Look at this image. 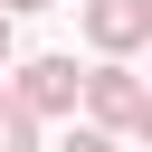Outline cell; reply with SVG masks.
Masks as SVG:
<instances>
[{"label": "cell", "instance_id": "3", "mask_svg": "<svg viewBox=\"0 0 152 152\" xmlns=\"http://www.w3.org/2000/svg\"><path fill=\"white\" fill-rule=\"evenodd\" d=\"M86 38L104 48V66H124L152 38V0H86Z\"/></svg>", "mask_w": 152, "mask_h": 152}, {"label": "cell", "instance_id": "5", "mask_svg": "<svg viewBox=\"0 0 152 152\" xmlns=\"http://www.w3.org/2000/svg\"><path fill=\"white\" fill-rule=\"evenodd\" d=\"M66 152H124V142H104V133H66Z\"/></svg>", "mask_w": 152, "mask_h": 152}, {"label": "cell", "instance_id": "7", "mask_svg": "<svg viewBox=\"0 0 152 152\" xmlns=\"http://www.w3.org/2000/svg\"><path fill=\"white\" fill-rule=\"evenodd\" d=\"M0 66H10V19H0Z\"/></svg>", "mask_w": 152, "mask_h": 152}, {"label": "cell", "instance_id": "2", "mask_svg": "<svg viewBox=\"0 0 152 152\" xmlns=\"http://www.w3.org/2000/svg\"><path fill=\"white\" fill-rule=\"evenodd\" d=\"M10 104L38 124V114H76V57H19L10 66Z\"/></svg>", "mask_w": 152, "mask_h": 152}, {"label": "cell", "instance_id": "4", "mask_svg": "<svg viewBox=\"0 0 152 152\" xmlns=\"http://www.w3.org/2000/svg\"><path fill=\"white\" fill-rule=\"evenodd\" d=\"M0 152H38V124H28L10 95H0Z\"/></svg>", "mask_w": 152, "mask_h": 152}, {"label": "cell", "instance_id": "1", "mask_svg": "<svg viewBox=\"0 0 152 152\" xmlns=\"http://www.w3.org/2000/svg\"><path fill=\"white\" fill-rule=\"evenodd\" d=\"M76 104L95 114L86 133H104V142H124V133H142V124H152V95H142V76H133V66H86V76H76Z\"/></svg>", "mask_w": 152, "mask_h": 152}, {"label": "cell", "instance_id": "6", "mask_svg": "<svg viewBox=\"0 0 152 152\" xmlns=\"http://www.w3.org/2000/svg\"><path fill=\"white\" fill-rule=\"evenodd\" d=\"M19 10H57V0H0V19H19Z\"/></svg>", "mask_w": 152, "mask_h": 152}]
</instances>
